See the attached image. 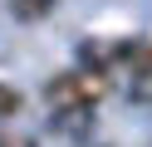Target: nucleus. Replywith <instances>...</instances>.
Returning <instances> with one entry per match:
<instances>
[{"instance_id": "obj_1", "label": "nucleus", "mask_w": 152, "mask_h": 147, "mask_svg": "<svg viewBox=\"0 0 152 147\" xmlns=\"http://www.w3.org/2000/svg\"><path fill=\"white\" fill-rule=\"evenodd\" d=\"M113 78L98 74V69H69V74H54L49 83H44V103L59 113V108H98L103 98H108Z\"/></svg>"}, {"instance_id": "obj_2", "label": "nucleus", "mask_w": 152, "mask_h": 147, "mask_svg": "<svg viewBox=\"0 0 152 147\" xmlns=\"http://www.w3.org/2000/svg\"><path fill=\"white\" fill-rule=\"evenodd\" d=\"M54 127H59V132H69V137L93 132V108H59V113H54Z\"/></svg>"}, {"instance_id": "obj_3", "label": "nucleus", "mask_w": 152, "mask_h": 147, "mask_svg": "<svg viewBox=\"0 0 152 147\" xmlns=\"http://www.w3.org/2000/svg\"><path fill=\"white\" fill-rule=\"evenodd\" d=\"M54 10H59V0H10V15L15 20H44V15H54Z\"/></svg>"}, {"instance_id": "obj_4", "label": "nucleus", "mask_w": 152, "mask_h": 147, "mask_svg": "<svg viewBox=\"0 0 152 147\" xmlns=\"http://www.w3.org/2000/svg\"><path fill=\"white\" fill-rule=\"evenodd\" d=\"M15 113H20V93L0 83V118H15Z\"/></svg>"}, {"instance_id": "obj_5", "label": "nucleus", "mask_w": 152, "mask_h": 147, "mask_svg": "<svg viewBox=\"0 0 152 147\" xmlns=\"http://www.w3.org/2000/svg\"><path fill=\"white\" fill-rule=\"evenodd\" d=\"M0 147H34V142H30V137H10V132H5V137H0Z\"/></svg>"}, {"instance_id": "obj_6", "label": "nucleus", "mask_w": 152, "mask_h": 147, "mask_svg": "<svg viewBox=\"0 0 152 147\" xmlns=\"http://www.w3.org/2000/svg\"><path fill=\"white\" fill-rule=\"evenodd\" d=\"M93 147H103V142H93Z\"/></svg>"}]
</instances>
